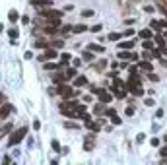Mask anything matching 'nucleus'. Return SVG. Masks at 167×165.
I'll return each instance as SVG.
<instances>
[{
    "mask_svg": "<svg viewBox=\"0 0 167 165\" xmlns=\"http://www.w3.org/2000/svg\"><path fill=\"white\" fill-rule=\"evenodd\" d=\"M93 59H95L93 51H90V49H88V51H84V54H82V60H84V62H91Z\"/></svg>",
    "mask_w": 167,
    "mask_h": 165,
    "instance_id": "ddd939ff",
    "label": "nucleus"
},
{
    "mask_svg": "<svg viewBox=\"0 0 167 165\" xmlns=\"http://www.w3.org/2000/svg\"><path fill=\"white\" fill-rule=\"evenodd\" d=\"M138 35H140V39H152V35H154V29H152V27H146V29H142Z\"/></svg>",
    "mask_w": 167,
    "mask_h": 165,
    "instance_id": "9b49d317",
    "label": "nucleus"
},
{
    "mask_svg": "<svg viewBox=\"0 0 167 165\" xmlns=\"http://www.w3.org/2000/svg\"><path fill=\"white\" fill-rule=\"evenodd\" d=\"M70 31H74V25H64L62 27V33H70Z\"/></svg>",
    "mask_w": 167,
    "mask_h": 165,
    "instance_id": "f704fd0d",
    "label": "nucleus"
},
{
    "mask_svg": "<svg viewBox=\"0 0 167 165\" xmlns=\"http://www.w3.org/2000/svg\"><path fill=\"white\" fill-rule=\"evenodd\" d=\"M51 146H53V150H55V152H62V148H60V144H59L56 140H53V144H51Z\"/></svg>",
    "mask_w": 167,
    "mask_h": 165,
    "instance_id": "c85d7f7f",
    "label": "nucleus"
},
{
    "mask_svg": "<svg viewBox=\"0 0 167 165\" xmlns=\"http://www.w3.org/2000/svg\"><path fill=\"white\" fill-rule=\"evenodd\" d=\"M105 66H107V60H105V59H101V62H97V64H95V68H97V70L105 68Z\"/></svg>",
    "mask_w": 167,
    "mask_h": 165,
    "instance_id": "c756f323",
    "label": "nucleus"
},
{
    "mask_svg": "<svg viewBox=\"0 0 167 165\" xmlns=\"http://www.w3.org/2000/svg\"><path fill=\"white\" fill-rule=\"evenodd\" d=\"M111 123H113V124H117V126H119V124L122 123V120L119 119V115H115V117H111Z\"/></svg>",
    "mask_w": 167,
    "mask_h": 165,
    "instance_id": "473e14b6",
    "label": "nucleus"
},
{
    "mask_svg": "<svg viewBox=\"0 0 167 165\" xmlns=\"http://www.w3.org/2000/svg\"><path fill=\"white\" fill-rule=\"evenodd\" d=\"M31 6H37V8H51V6H53V0H31Z\"/></svg>",
    "mask_w": 167,
    "mask_h": 165,
    "instance_id": "423d86ee",
    "label": "nucleus"
},
{
    "mask_svg": "<svg viewBox=\"0 0 167 165\" xmlns=\"http://www.w3.org/2000/svg\"><path fill=\"white\" fill-rule=\"evenodd\" d=\"M134 39L132 41H122V43H119V51H132L134 49Z\"/></svg>",
    "mask_w": 167,
    "mask_h": 165,
    "instance_id": "0eeeda50",
    "label": "nucleus"
},
{
    "mask_svg": "<svg viewBox=\"0 0 167 165\" xmlns=\"http://www.w3.org/2000/svg\"><path fill=\"white\" fill-rule=\"evenodd\" d=\"M8 18H10V21H16V20H18V12H14V10H12Z\"/></svg>",
    "mask_w": 167,
    "mask_h": 165,
    "instance_id": "e433bc0d",
    "label": "nucleus"
},
{
    "mask_svg": "<svg viewBox=\"0 0 167 165\" xmlns=\"http://www.w3.org/2000/svg\"><path fill=\"white\" fill-rule=\"evenodd\" d=\"M93 16V10H82V18H91Z\"/></svg>",
    "mask_w": 167,
    "mask_h": 165,
    "instance_id": "7c9ffc66",
    "label": "nucleus"
},
{
    "mask_svg": "<svg viewBox=\"0 0 167 165\" xmlns=\"http://www.w3.org/2000/svg\"><path fill=\"white\" fill-rule=\"evenodd\" d=\"M68 78H66V74H55L53 76V82H56V84H64Z\"/></svg>",
    "mask_w": 167,
    "mask_h": 165,
    "instance_id": "6ab92c4d",
    "label": "nucleus"
},
{
    "mask_svg": "<svg viewBox=\"0 0 167 165\" xmlns=\"http://www.w3.org/2000/svg\"><path fill=\"white\" fill-rule=\"evenodd\" d=\"M105 115H107V117H115V115H117V111H115V109H107Z\"/></svg>",
    "mask_w": 167,
    "mask_h": 165,
    "instance_id": "ea45409f",
    "label": "nucleus"
},
{
    "mask_svg": "<svg viewBox=\"0 0 167 165\" xmlns=\"http://www.w3.org/2000/svg\"><path fill=\"white\" fill-rule=\"evenodd\" d=\"M152 59H161V49H154L152 51Z\"/></svg>",
    "mask_w": 167,
    "mask_h": 165,
    "instance_id": "a878e982",
    "label": "nucleus"
},
{
    "mask_svg": "<svg viewBox=\"0 0 167 165\" xmlns=\"http://www.w3.org/2000/svg\"><path fill=\"white\" fill-rule=\"evenodd\" d=\"M150 144L157 148V146H159V140H157V138H152V140H150Z\"/></svg>",
    "mask_w": 167,
    "mask_h": 165,
    "instance_id": "8fccbe9b",
    "label": "nucleus"
},
{
    "mask_svg": "<svg viewBox=\"0 0 167 165\" xmlns=\"http://www.w3.org/2000/svg\"><path fill=\"white\" fill-rule=\"evenodd\" d=\"M144 138H146V136H144V134H138V138H136V140H138V142H140V144H142V142H144Z\"/></svg>",
    "mask_w": 167,
    "mask_h": 165,
    "instance_id": "3c124183",
    "label": "nucleus"
},
{
    "mask_svg": "<svg viewBox=\"0 0 167 165\" xmlns=\"http://www.w3.org/2000/svg\"><path fill=\"white\" fill-rule=\"evenodd\" d=\"M33 128H35V130H39V128H41V123H39V119H37V120H33Z\"/></svg>",
    "mask_w": 167,
    "mask_h": 165,
    "instance_id": "de8ad7c7",
    "label": "nucleus"
},
{
    "mask_svg": "<svg viewBox=\"0 0 167 165\" xmlns=\"http://www.w3.org/2000/svg\"><path fill=\"white\" fill-rule=\"evenodd\" d=\"M159 12H161V14H163V16L167 18V8H165V4H163V2H161V4H159Z\"/></svg>",
    "mask_w": 167,
    "mask_h": 165,
    "instance_id": "4c0bfd02",
    "label": "nucleus"
},
{
    "mask_svg": "<svg viewBox=\"0 0 167 165\" xmlns=\"http://www.w3.org/2000/svg\"><path fill=\"white\" fill-rule=\"evenodd\" d=\"M126 91H128V93H132V95H142V93H144L142 85H134V88H128Z\"/></svg>",
    "mask_w": 167,
    "mask_h": 165,
    "instance_id": "f3484780",
    "label": "nucleus"
},
{
    "mask_svg": "<svg viewBox=\"0 0 167 165\" xmlns=\"http://www.w3.org/2000/svg\"><path fill=\"white\" fill-rule=\"evenodd\" d=\"M159 62H161V66H167V59H159Z\"/></svg>",
    "mask_w": 167,
    "mask_h": 165,
    "instance_id": "864d4df0",
    "label": "nucleus"
},
{
    "mask_svg": "<svg viewBox=\"0 0 167 165\" xmlns=\"http://www.w3.org/2000/svg\"><path fill=\"white\" fill-rule=\"evenodd\" d=\"M101 29H103V25H101V24H97V25H93V27H91V31H93V33H99Z\"/></svg>",
    "mask_w": 167,
    "mask_h": 165,
    "instance_id": "c9c22d12",
    "label": "nucleus"
},
{
    "mask_svg": "<svg viewBox=\"0 0 167 165\" xmlns=\"http://www.w3.org/2000/svg\"><path fill=\"white\" fill-rule=\"evenodd\" d=\"M144 103H146V107H154V105H156V101H154V99H146Z\"/></svg>",
    "mask_w": 167,
    "mask_h": 165,
    "instance_id": "c03bdc74",
    "label": "nucleus"
},
{
    "mask_svg": "<svg viewBox=\"0 0 167 165\" xmlns=\"http://www.w3.org/2000/svg\"><path fill=\"white\" fill-rule=\"evenodd\" d=\"M117 56H119V59H122V60H132V62L138 60V54L134 51H119Z\"/></svg>",
    "mask_w": 167,
    "mask_h": 165,
    "instance_id": "39448f33",
    "label": "nucleus"
},
{
    "mask_svg": "<svg viewBox=\"0 0 167 165\" xmlns=\"http://www.w3.org/2000/svg\"><path fill=\"white\" fill-rule=\"evenodd\" d=\"M64 128H78V124H76V123H70V120H66V123H64Z\"/></svg>",
    "mask_w": 167,
    "mask_h": 165,
    "instance_id": "72a5a7b5",
    "label": "nucleus"
},
{
    "mask_svg": "<svg viewBox=\"0 0 167 165\" xmlns=\"http://www.w3.org/2000/svg\"><path fill=\"white\" fill-rule=\"evenodd\" d=\"M27 130H29V128H27V126H21V128H18V130L14 132L12 136H10V140H8V146H16V144H20V142L25 138Z\"/></svg>",
    "mask_w": 167,
    "mask_h": 165,
    "instance_id": "f257e3e1",
    "label": "nucleus"
},
{
    "mask_svg": "<svg viewBox=\"0 0 167 165\" xmlns=\"http://www.w3.org/2000/svg\"><path fill=\"white\" fill-rule=\"evenodd\" d=\"M10 132H12V124H4V126H2V136L10 134Z\"/></svg>",
    "mask_w": 167,
    "mask_h": 165,
    "instance_id": "cd10ccee",
    "label": "nucleus"
},
{
    "mask_svg": "<svg viewBox=\"0 0 167 165\" xmlns=\"http://www.w3.org/2000/svg\"><path fill=\"white\" fill-rule=\"evenodd\" d=\"M39 16L47 18V20H60L62 12H60V10H53V6H51V8H43V10H39Z\"/></svg>",
    "mask_w": 167,
    "mask_h": 165,
    "instance_id": "7ed1b4c3",
    "label": "nucleus"
},
{
    "mask_svg": "<svg viewBox=\"0 0 167 165\" xmlns=\"http://www.w3.org/2000/svg\"><path fill=\"white\" fill-rule=\"evenodd\" d=\"M84 31H88V25L78 24V25H74V31H72V33H84Z\"/></svg>",
    "mask_w": 167,
    "mask_h": 165,
    "instance_id": "412c9836",
    "label": "nucleus"
},
{
    "mask_svg": "<svg viewBox=\"0 0 167 165\" xmlns=\"http://www.w3.org/2000/svg\"><path fill=\"white\" fill-rule=\"evenodd\" d=\"M121 37H122V35H121V33H115V31L107 35V39H109V41H115V43H117V41H119Z\"/></svg>",
    "mask_w": 167,
    "mask_h": 165,
    "instance_id": "b1692460",
    "label": "nucleus"
},
{
    "mask_svg": "<svg viewBox=\"0 0 167 165\" xmlns=\"http://www.w3.org/2000/svg\"><path fill=\"white\" fill-rule=\"evenodd\" d=\"M88 84V78L86 76H76L74 78V88H82V85Z\"/></svg>",
    "mask_w": 167,
    "mask_h": 165,
    "instance_id": "1a4fd4ad",
    "label": "nucleus"
},
{
    "mask_svg": "<svg viewBox=\"0 0 167 165\" xmlns=\"http://www.w3.org/2000/svg\"><path fill=\"white\" fill-rule=\"evenodd\" d=\"M159 154H161V157H167V144H165L161 150H159Z\"/></svg>",
    "mask_w": 167,
    "mask_h": 165,
    "instance_id": "a19ab883",
    "label": "nucleus"
},
{
    "mask_svg": "<svg viewBox=\"0 0 167 165\" xmlns=\"http://www.w3.org/2000/svg\"><path fill=\"white\" fill-rule=\"evenodd\" d=\"M8 35H10L12 39H16V37H18V31H16V29H10V31H8Z\"/></svg>",
    "mask_w": 167,
    "mask_h": 165,
    "instance_id": "79ce46f5",
    "label": "nucleus"
},
{
    "mask_svg": "<svg viewBox=\"0 0 167 165\" xmlns=\"http://www.w3.org/2000/svg\"><path fill=\"white\" fill-rule=\"evenodd\" d=\"M53 93H59V95H62L64 99H70V97L76 95V91L72 89V88H68L66 84H59V85H56V88L53 89Z\"/></svg>",
    "mask_w": 167,
    "mask_h": 165,
    "instance_id": "f03ea898",
    "label": "nucleus"
},
{
    "mask_svg": "<svg viewBox=\"0 0 167 165\" xmlns=\"http://www.w3.org/2000/svg\"><path fill=\"white\" fill-rule=\"evenodd\" d=\"M99 99H101L103 103H111V91L101 89V93H99Z\"/></svg>",
    "mask_w": 167,
    "mask_h": 165,
    "instance_id": "f8f14e48",
    "label": "nucleus"
},
{
    "mask_svg": "<svg viewBox=\"0 0 167 165\" xmlns=\"http://www.w3.org/2000/svg\"><path fill=\"white\" fill-rule=\"evenodd\" d=\"M138 68H140V70H144V72H154V66H152V62H148V60L138 62Z\"/></svg>",
    "mask_w": 167,
    "mask_h": 165,
    "instance_id": "6e6552de",
    "label": "nucleus"
},
{
    "mask_svg": "<svg viewBox=\"0 0 167 165\" xmlns=\"http://www.w3.org/2000/svg\"><path fill=\"white\" fill-rule=\"evenodd\" d=\"M148 76H150V80H152V82H157V80H159V78H157L156 74H152V72H148Z\"/></svg>",
    "mask_w": 167,
    "mask_h": 165,
    "instance_id": "09e8293b",
    "label": "nucleus"
},
{
    "mask_svg": "<svg viewBox=\"0 0 167 165\" xmlns=\"http://www.w3.org/2000/svg\"><path fill=\"white\" fill-rule=\"evenodd\" d=\"M60 60H62V64H68V62H70V54H68V53H62V54H60Z\"/></svg>",
    "mask_w": 167,
    "mask_h": 165,
    "instance_id": "bb28decb",
    "label": "nucleus"
},
{
    "mask_svg": "<svg viewBox=\"0 0 167 165\" xmlns=\"http://www.w3.org/2000/svg\"><path fill=\"white\" fill-rule=\"evenodd\" d=\"M64 74H66L68 80H74V78L78 76V74H76V68H66V70H64Z\"/></svg>",
    "mask_w": 167,
    "mask_h": 165,
    "instance_id": "aec40b11",
    "label": "nucleus"
},
{
    "mask_svg": "<svg viewBox=\"0 0 167 165\" xmlns=\"http://www.w3.org/2000/svg\"><path fill=\"white\" fill-rule=\"evenodd\" d=\"M53 47H55V49H62V47H64V41H60V39H59V41H53Z\"/></svg>",
    "mask_w": 167,
    "mask_h": 165,
    "instance_id": "2f4dec72",
    "label": "nucleus"
},
{
    "mask_svg": "<svg viewBox=\"0 0 167 165\" xmlns=\"http://www.w3.org/2000/svg\"><path fill=\"white\" fill-rule=\"evenodd\" d=\"M142 47L146 49V51H154V49H156V47H154V43H152L150 39H144V43H142Z\"/></svg>",
    "mask_w": 167,
    "mask_h": 165,
    "instance_id": "5701e85b",
    "label": "nucleus"
},
{
    "mask_svg": "<svg viewBox=\"0 0 167 165\" xmlns=\"http://www.w3.org/2000/svg\"><path fill=\"white\" fill-rule=\"evenodd\" d=\"M122 35H125V37H132V35H134V29H126Z\"/></svg>",
    "mask_w": 167,
    "mask_h": 165,
    "instance_id": "37998d69",
    "label": "nucleus"
},
{
    "mask_svg": "<svg viewBox=\"0 0 167 165\" xmlns=\"http://www.w3.org/2000/svg\"><path fill=\"white\" fill-rule=\"evenodd\" d=\"M126 117H132V115H134V107H126Z\"/></svg>",
    "mask_w": 167,
    "mask_h": 165,
    "instance_id": "58836bf2",
    "label": "nucleus"
},
{
    "mask_svg": "<svg viewBox=\"0 0 167 165\" xmlns=\"http://www.w3.org/2000/svg\"><path fill=\"white\" fill-rule=\"evenodd\" d=\"M33 47H35V49H47V47H49V43H47L45 39H37V41L33 43Z\"/></svg>",
    "mask_w": 167,
    "mask_h": 165,
    "instance_id": "a211bd4d",
    "label": "nucleus"
},
{
    "mask_svg": "<svg viewBox=\"0 0 167 165\" xmlns=\"http://www.w3.org/2000/svg\"><path fill=\"white\" fill-rule=\"evenodd\" d=\"M88 49H90V51H93V53H105V47L103 45H97V43H91Z\"/></svg>",
    "mask_w": 167,
    "mask_h": 165,
    "instance_id": "4468645a",
    "label": "nucleus"
},
{
    "mask_svg": "<svg viewBox=\"0 0 167 165\" xmlns=\"http://www.w3.org/2000/svg\"><path fill=\"white\" fill-rule=\"evenodd\" d=\"M165 144H167V136H165Z\"/></svg>",
    "mask_w": 167,
    "mask_h": 165,
    "instance_id": "5fc2aeb1",
    "label": "nucleus"
},
{
    "mask_svg": "<svg viewBox=\"0 0 167 165\" xmlns=\"http://www.w3.org/2000/svg\"><path fill=\"white\" fill-rule=\"evenodd\" d=\"M144 12H148V14H152V12H156V10H154V6H144Z\"/></svg>",
    "mask_w": 167,
    "mask_h": 165,
    "instance_id": "49530a36",
    "label": "nucleus"
},
{
    "mask_svg": "<svg viewBox=\"0 0 167 165\" xmlns=\"http://www.w3.org/2000/svg\"><path fill=\"white\" fill-rule=\"evenodd\" d=\"M64 66V64H56V62H43V68L45 70H56V68H60Z\"/></svg>",
    "mask_w": 167,
    "mask_h": 165,
    "instance_id": "2eb2a0df",
    "label": "nucleus"
},
{
    "mask_svg": "<svg viewBox=\"0 0 167 165\" xmlns=\"http://www.w3.org/2000/svg\"><path fill=\"white\" fill-rule=\"evenodd\" d=\"M56 56H60V54L56 53V49H55V47H51V49H47V51H45V54H41V56H39V60H41V62H49V60H55Z\"/></svg>",
    "mask_w": 167,
    "mask_h": 165,
    "instance_id": "20e7f679",
    "label": "nucleus"
},
{
    "mask_svg": "<svg viewBox=\"0 0 167 165\" xmlns=\"http://www.w3.org/2000/svg\"><path fill=\"white\" fill-rule=\"evenodd\" d=\"M103 113V105H95V115H101Z\"/></svg>",
    "mask_w": 167,
    "mask_h": 165,
    "instance_id": "a18cd8bd",
    "label": "nucleus"
},
{
    "mask_svg": "<svg viewBox=\"0 0 167 165\" xmlns=\"http://www.w3.org/2000/svg\"><path fill=\"white\" fill-rule=\"evenodd\" d=\"M165 43H167V41H165V37H163L161 33H157V35H156V45H157L159 49H163V47H165Z\"/></svg>",
    "mask_w": 167,
    "mask_h": 165,
    "instance_id": "dca6fc26",
    "label": "nucleus"
},
{
    "mask_svg": "<svg viewBox=\"0 0 167 165\" xmlns=\"http://www.w3.org/2000/svg\"><path fill=\"white\" fill-rule=\"evenodd\" d=\"M91 93H97V95H99V93H101V89H99V88H91Z\"/></svg>",
    "mask_w": 167,
    "mask_h": 165,
    "instance_id": "603ef678",
    "label": "nucleus"
},
{
    "mask_svg": "<svg viewBox=\"0 0 167 165\" xmlns=\"http://www.w3.org/2000/svg\"><path fill=\"white\" fill-rule=\"evenodd\" d=\"M150 27H152V29H154L156 33H159V31H161V25H159V21H152V24H150Z\"/></svg>",
    "mask_w": 167,
    "mask_h": 165,
    "instance_id": "393cba45",
    "label": "nucleus"
},
{
    "mask_svg": "<svg viewBox=\"0 0 167 165\" xmlns=\"http://www.w3.org/2000/svg\"><path fill=\"white\" fill-rule=\"evenodd\" d=\"M12 109H10V105L8 103H2V119L6 120V119H8V113H10Z\"/></svg>",
    "mask_w": 167,
    "mask_h": 165,
    "instance_id": "4be33fe9",
    "label": "nucleus"
},
{
    "mask_svg": "<svg viewBox=\"0 0 167 165\" xmlns=\"http://www.w3.org/2000/svg\"><path fill=\"white\" fill-rule=\"evenodd\" d=\"M93 142H95V136L91 134L90 138L84 142V150H86V152H91V150H93Z\"/></svg>",
    "mask_w": 167,
    "mask_h": 165,
    "instance_id": "9d476101",
    "label": "nucleus"
}]
</instances>
